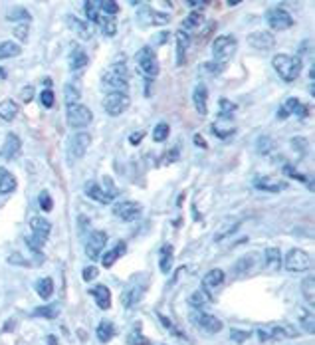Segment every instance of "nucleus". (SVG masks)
<instances>
[{
    "label": "nucleus",
    "instance_id": "f257e3e1",
    "mask_svg": "<svg viewBox=\"0 0 315 345\" xmlns=\"http://www.w3.org/2000/svg\"><path fill=\"white\" fill-rule=\"evenodd\" d=\"M129 70L123 62L113 64L111 67H107L101 76V85L107 94H125L129 87V80H127Z\"/></svg>",
    "mask_w": 315,
    "mask_h": 345
},
{
    "label": "nucleus",
    "instance_id": "f03ea898",
    "mask_svg": "<svg viewBox=\"0 0 315 345\" xmlns=\"http://www.w3.org/2000/svg\"><path fill=\"white\" fill-rule=\"evenodd\" d=\"M272 64H274V70L278 72L280 80L285 83L296 82L299 78V74H301V67H303L301 58L287 56V54H276L274 60H272Z\"/></svg>",
    "mask_w": 315,
    "mask_h": 345
},
{
    "label": "nucleus",
    "instance_id": "7ed1b4c3",
    "mask_svg": "<svg viewBox=\"0 0 315 345\" xmlns=\"http://www.w3.org/2000/svg\"><path fill=\"white\" fill-rule=\"evenodd\" d=\"M236 48H238V42H236L234 36H230V34L218 36L214 42H212V56H214V62H218V64H226V62L234 56Z\"/></svg>",
    "mask_w": 315,
    "mask_h": 345
},
{
    "label": "nucleus",
    "instance_id": "20e7f679",
    "mask_svg": "<svg viewBox=\"0 0 315 345\" xmlns=\"http://www.w3.org/2000/svg\"><path fill=\"white\" fill-rule=\"evenodd\" d=\"M91 119H93V113H91V109L87 107V105H83V103H74V105H67L66 109V121L69 127H74V129H83V127H87L89 123H91Z\"/></svg>",
    "mask_w": 315,
    "mask_h": 345
},
{
    "label": "nucleus",
    "instance_id": "39448f33",
    "mask_svg": "<svg viewBox=\"0 0 315 345\" xmlns=\"http://www.w3.org/2000/svg\"><path fill=\"white\" fill-rule=\"evenodd\" d=\"M91 145V135L89 133H74L67 141V159L69 161H78L87 153V149Z\"/></svg>",
    "mask_w": 315,
    "mask_h": 345
},
{
    "label": "nucleus",
    "instance_id": "423d86ee",
    "mask_svg": "<svg viewBox=\"0 0 315 345\" xmlns=\"http://www.w3.org/2000/svg\"><path fill=\"white\" fill-rule=\"evenodd\" d=\"M265 24L272 28V30H287V28H292L294 26V18L292 14L287 12V10H283L280 6H276V8H270V10H265Z\"/></svg>",
    "mask_w": 315,
    "mask_h": 345
},
{
    "label": "nucleus",
    "instance_id": "0eeeda50",
    "mask_svg": "<svg viewBox=\"0 0 315 345\" xmlns=\"http://www.w3.org/2000/svg\"><path fill=\"white\" fill-rule=\"evenodd\" d=\"M135 62H137L139 70H141L145 76H149V78H155V76L159 74V62H157V56H155L153 48H149V46L141 48L137 54H135Z\"/></svg>",
    "mask_w": 315,
    "mask_h": 345
},
{
    "label": "nucleus",
    "instance_id": "6e6552de",
    "mask_svg": "<svg viewBox=\"0 0 315 345\" xmlns=\"http://www.w3.org/2000/svg\"><path fill=\"white\" fill-rule=\"evenodd\" d=\"M129 105H131V98L127 94H107L103 98V109L111 117L125 113L129 109Z\"/></svg>",
    "mask_w": 315,
    "mask_h": 345
},
{
    "label": "nucleus",
    "instance_id": "1a4fd4ad",
    "mask_svg": "<svg viewBox=\"0 0 315 345\" xmlns=\"http://www.w3.org/2000/svg\"><path fill=\"white\" fill-rule=\"evenodd\" d=\"M283 266L289 272H305V270L311 268V256L305 250H301V248H292L287 252V256H285V264Z\"/></svg>",
    "mask_w": 315,
    "mask_h": 345
},
{
    "label": "nucleus",
    "instance_id": "9d476101",
    "mask_svg": "<svg viewBox=\"0 0 315 345\" xmlns=\"http://www.w3.org/2000/svg\"><path fill=\"white\" fill-rule=\"evenodd\" d=\"M107 244V234L103 230H93L85 242V254L89 260H100V256H103V250Z\"/></svg>",
    "mask_w": 315,
    "mask_h": 345
},
{
    "label": "nucleus",
    "instance_id": "9b49d317",
    "mask_svg": "<svg viewBox=\"0 0 315 345\" xmlns=\"http://www.w3.org/2000/svg\"><path fill=\"white\" fill-rule=\"evenodd\" d=\"M190 319L197 324V328L202 331V333H208V335H214L218 331H222V321L214 317V315H210V313H204V312H195L190 315Z\"/></svg>",
    "mask_w": 315,
    "mask_h": 345
},
{
    "label": "nucleus",
    "instance_id": "f8f14e48",
    "mask_svg": "<svg viewBox=\"0 0 315 345\" xmlns=\"http://www.w3.org/2000/svg\"><path fill=\"white\" fill-rule=\"evenodd\" d=\"M143 213V206L139 202H133V200H123V202H115L113 204V214L117 218H121L123 222H133L137 220Z\"/></svg>",
    "mask_w": 315,
    "mask_h": 345
},
{
    "label": "nucleus",
    "instance_id": "ddd939ff",
    "mask_svg": "<svg viewBox=\"0 0 315 345\" xmlns=\"http://www.w3.org/2000/svg\"><path fill=\"white\" fill-rule=\"evenodd\" d=\"M258 339L260 341H272V339H283V337H294L298 335L296 329H292V326H264L258 328Z\"/></svg>",
    "mask_w": 315,
    "mask_h": 345
},
{
    "label": "nucleus",
    "instance_id": "4468645a",
    "mask_svg": "<svg viewBox=\"0 0 315 345\" xmlns=\"http://www.w3.org/2000/svg\"><path fill=\"white\" fill-rule=\"evenodd\" d=\"M137 20H139L143 26H163V24H166V22L171 20V16L153 10L151 6H141V8L137 10Z\"/></svg>",
    "mask_w": 315,
    "mask_h": 345
},
{
    "label": "nucleus",
    "instance_id": "2eb2a0df",
    "mask_svg": "<svg viewBox=\"0 0 315 345\" xmlns=\"http://www.w3.org/2000/svg\"><path fill=\"white\" fill-rule=\"evenodd\" d=\"M248 44L256 50H270L274 44H276V40H274V36L270 32L256 30V32L248 34Z\"/></svg>",
    "mask_w": 315,
    "mask_h": 345
},
{
    "label": "nucleus",
    "instance_id": "dca6fc26",
    "mask_svg": "<svg viewBox=\"0 0 315 345\" xmlns=\"http://www.w3.org/2000/svg\"><path fill=\"white\" fill-rule=\"evenodd\" d=\"M20 147H22L20 137H18L16 133H8V135H6V141H4V145H2L0 155H2L4 159L12 161V159H16V155L20 153Z\"/></svg>",
    "mask_w": 315,
    "mask_h": 345
},
{
    "label": "nucleus",
    "instance_id": "f3484780",
    "mask_svg": "<svg viewBox=\"0 0 315 345\" xmlns=\"http://www.w3.org/2000/svg\"><path fill=\"white\" fill-rule=\"evenodd\" d=\"M67 26L78 34L82 40H89V38L93 36V32H95L93 26H91L87 20H80V18H76V16H67Z\"/></svg>",
    "mask_w": 315,
    "mask_h": 345
},
{
    "label": "nucleus",
    "instance_id": "a211bd4d",
    "mask_svg": "<svg viewBox=\"0 0 315 345\" xmlns=\"http://www.w3.org/2000/svg\"><path fill=\"white\" fill-rule=\"evenodd\" d=\"M83 193L91 198V200L101 202V204H109V202H111V198L107 197V193L103 191V187H101V185H98L95 181H87V182H85V187H83Z\"/></svg>",
    "mask_w": 315,
    "mask_h": 345
},
{
    "label": "nucleus",
    "instance_id": "6ab92c4d",
    "mask_svg": "<svg viewBox=\"0 0 315 345\" xmlns=\"http://www.w3.org/2000/svg\"><path fill=\"white\" fill-rule=\"evenodd\" d=\"M222 284H224V272L214 268V270H210V272L204 276V280H202V290H204L206 294H210V292H214L216 288H220Z\"/></svg>",
    "mask_w": 315,
    "mask_h": 345
},
{
    "label": "nucleus",
    "instance_id": "aec40b11",
    "mask_svg": "<svg viewBox=\"0 0 315 345\" xmlns=\"http://www.w3.org/2000/svg\"><path fill=\"white\" fill-rule=\"evenodd\" d=\"M143 290H145V288H143L141 284H131L129 288L123 290V294H121V304H123L125 308H133V306L141 300Z\"/></svg>",
    "mask_w": 315,
    "mask_h": 345
},
{
    "label": "nucleus",
    "instance_id": "412c9836",
    "mask_svg": "<svg viewBox=\"0 0 315 345\" xmlns=\"http://www.w3.org/2000/svg\"><path fill=\"white\" fill-rule=\"evenodd\" d=\"M208 89H206V85L204 83H199L197 87H195V91H192V103H195V107H197V111L200 115H206L208 113Z\"/></svg>",
    "mask_w": 315,
    "mask_h": 345
},
{
    "label": "nucleus",
    "instance_id": "4be33fe9",
    "mask_svg": "<svg viewBox=\"0 0 315 345\" xmlns=\"http://www.w3.org/2000/svg\"><path fill=\"white\" fill-rule=\"evenodd\" d=\"M258 262H260V256H258V254H254V252H252V254H246V256H242V258L236 262L234 272H236L238 276H240V274L246 276V274H250V272L256 268V264Z\"/></svg>",
    "mask_w": 315,
    "mask_h": 345
},
{
    "label": "nucleus",
    "instance_id": "5701e85b",
    "mask_svg": "<svg viewBox=\"0 0 315 345\" xmlns=\"http://www.w3.org/2000/svg\"><path fill=\"white\" fill-rule=\"evenodd\" d=\"M254 187H256L258 191H264V193H280L287 185L280 181H274V179H270V177H256V179H254Z\"/></svg>",
    "mask_w": 315,
    "mask_h": 345
},
{
    "label": "nucleus",
    "instance_id": "b1692460",
    "mask_svg": "<svg viewBox=\"0 0 315 345\" xmlns=\"http://www.w3.org/2000/svg\"><path fill=\"white\" fill-rule=\"evenodd\" d=\"M89 294L95 297V304L100 306L101 310H109V306H111V292H109V288L107 286H95V288H91L89 290Z\"/></svg>",
    "mask_w": 315,
    "mask_h": 345
},
{
    "label": "nucleus",
    "instance_id": "393cba45",
    "mask_svg": "<svg viewBox=\"0 0 315 345\" xmlns=\"http://www.w3.org/2000/svg\"><path fill=\"white\" fill-rule=\"evenodd\" d=\"M16 177L6 171V169H0V195H10L16 191Z\"/></svg>",
    "mask_w": 315,
    "mask_h": 345
},
{
    "label": "nucleus",
    "instance_id": "a878e982",
    "mask_svg": "<svg viewBox=\"0 0 315 345\" xmlns=\"http://www.w3.org/2000/svg\"><path fill=\"white\" fill-rule=\"evenodd\" d=\"M190 46V38H188V34L184 32H177V64L179 66H183L184 62H186V50Z\"/></svg>",
    "mask_w": 315,
    "mask_h": 345
},
{
    "label": "nucleus",
    "instance_id": "bb28decb",
    "mask_svg": "<svg viewBox=\"0 0 315 345\" xmlns=\"http://www.w3.org/2000/svg\"><path fill=\"white\" fill-rule=\"evenodd\" d=\"M87 54L83 52V48H74L71 54H69V70L71 72H80L83 67L87 66Z\"/></svg>",
    "mask_w": 315,
    "mask_h": 345
},
{
    "label": "nucleus",
    "instance_id": "cd10ccee",
    "mask_svg": "<svg viewBox=\"0 0 315 345\" xmlns=\"http://www.w3.org/2000/svg\"><path fill=\"white\" fill-rule=\"evenodd\" d=\"M204 24V18H202V12H190L188 16L183 20V30L181 32L188 34V32H197L200 26Z\"/></svg>",
    "mask_w": 315,
    "mask_h": 345
},
{
    "label": "nucleus",
    "instance_id": "c85d7f7f",
    "mask_svg": "<svg viewBox=\"0 0 315 345\" xmlns=\"http://www.w3.org/2000/svg\"><path fill=\"white\" fill-rule=\"evenodd\" d=\"M123 252H125V242H119L117 244V248H113V250H109V252H105L103 256H101V264L105 266V268H111L113 264L123 256Z\"/></svg>",
    "mask_w": 315,
    "mask_h": 345
},
{
    "label": "nucleus",
    "instance_id": "c756f323",
    "mask_svg": "<svg viewBox=\"0 0 315 345\" xmlns=\"http://www.w3.org/2000/svg\"><path fill=\"white\" fill-rule=\"evenodd\" d=\"M16 115H18L16 101H12V99H4V101H0V119H4V121H12Z\"/></svg>",
    "mask_w": 315,
    "mask_h": 345
},
{
    "label": "nucleus",
    "instance_id": "7c9ffc66",
    "mask_svg": "<svg viewBox=\"0 0 315 345\" xmlns=\"http://www.w3.org/2000/svg\"><path fill=\"white\" fill-rule=\"evenodd\" d=\"M173 244H165L161 248V260H159V268L163 274H168L171 268H173Z\"/></svg>",
    "mask_w": 315,
    "mask_h": 345
},
{
    "label": "nucleus",
    "instance_id": "2f4dec72",
    "mask_svg": "<svg viewBox=\"0 0 315 345\" xmlns=\"http://www.w3.org/2000/svg\"><path fill=\"white\" fill-rule=\"evenodd\" d=\"M98 339H100L101 343H107V341H111L113 339V335L117 333L115 326L111 324V321H101L100 326H98Z\"/></svg>",
    "mask_w": 315,
    "mask_h": 345
},
{
    "label": "nucleus",
    "instance_id": "473e14b6",
    "mask_svg": "<svg viewBox=\"0 0 315 345\" xmlns=\"http://www.w3.org/2000/svg\"><path fill=\"white\" fill-rule=\"evenodd\" d=\"M20 52H22V48H20V44H16V42H10V40L0 42V60L16 58Z\"/></svg>",
    "mask_w": 315,
    "mask_h": 345
},
{
    "label": "nucleus",
    "instance_id": "72a5a7b5",
    "mask_svg": "<svg viewBox=\"0 0 315 345\" xmlns=\"http://www.w3.org/2000/svg\"><path fill=\"white\" fill-rule=\"evenodd\" d=\"M36 292H38V296H40V297H44V300H50L52 294H54V280H52V278L38 280V284H36Z\"/></svg>",
    "mask_w": 315,
    "mask_h": 345
},
{
    "label": "nucleus",
    "instance_id": "f704fd0d",
    "mask_svg": "<svg viewBox=\"0 0 315 345\" xmlns=\"http://www.w3.org/2000/svg\"><path fill=\"white\" fill-rule=\"evenodd\" d=\"M265 264H268V268H274V270H278L280 266H282V252H280V248H265Z\"/></svg>",
    "mask_w": 315,
    "mask_h": 345
},
{
    "label": "nucleus",
    "instance_id": "c9c22d12",
    "mask_svg": "<svg viewBox=\"0 0 315 345\" xmlns=\"http://www.w3.org/2000/svg\"><path fill=\"white\" fill-rule=\"evenodd\" d=\"M299 101L298 98H287L285 101L282 103V109H280V117H289V115H296V111H298V107H299Z\"/></svg>",
    "mask_w": 315,
    "mask_h": 345
},
{
    "label": "nucleus",
    "instance_id": "e433bc0d",
    "mask_svg": "<svg viewBox=\"0 0 315 345\" xmlns=\"http://www.w3.org/2000/svg\"><path fill=\"white\" fill-rule=\"evenodd\" d=\"M208 302H210V297H208V294H206L204 290H197V292H192L190 297H188V304L195 306V308H204Z\"/></svg>",
    "mask_w": 315,
    "mask_h": 345
},
{
    "label": "nucleus",
    "instance_id": "4c0bfd02",
    "mask_svg": "<svg viewBox=\"0 0 315 345\" xmlns=\"http://www.w3.org/2000/svg\"><path fill=\"white\" fill-rule=\"evenodd\" d=\"M168 133H171V127H168V123L161 121V123H157V125H155V129H153V139H155L157 143H163V141H166Z\"/></svg>",
    "mask_w": 315,
    "mask_h": 345
},
{
    "label": "nucleus",
    "instance_id": "58836bf2",
    "mask_svg": "<svg viewBox=\"0 0 315 345\" xmlns=\"http://www.w3.org/2000/svg\"><path fill=\"white\" fill-rule=\"evenodd\" d=\"M101 26V32L105 34V36H115L117 32V22H115V18H103L100 16V22H98Z\"/></svg>",
    "mask_w": 315,
    "mask_h": 345
},
{
    "label": "nucleus",
    "instance_id": "ea45409f",
    "mask_svg": "<svg viewBox=\"0 0 315 345\" xmlns=\"http://www.w3.org/2000/svg\"><path fill=\"white\" fill-rule=\"evenodd\" d=\"M127 343L129 345H151V341L147 337H143V333H141V326L137 324L135 329H133V333H129V337H127Z\"/></svg>",
    "mask_w": 315,
    "mask_h": 345
},
{
    "label": "nucleus",
    "instance_id": "a19ab883",
    "mask_svg": "<svg viewBox=\"0 0 315 345\" xmlns=\"http://www.w3.org/2000/svg\"><path fill=\"white\" fill-rule=\"evenodd\" d=\"M34 317H48V319H54L58 317V306H42V308H36L32 312Z\"/></svg>",
    "mask_w": 315,
    "mask_h": 345
},
{
    "label": "nucleus",
    "instance_id": "79ce46f5",
    "mask_svg": "<svg viewBox=\"0 0 315 345\" xmlns=\"http://www.w3.org/2000/svg\"><path fill=\"white\" fill-rule=\"evenodd\" d=\"M83 8H85V14H87V18H89V24H91V22H95V24L100 22V12H98V8H100V6H98L95 2L87 0V2L83 4Z\"/></svg>",
    "mask_w": 315,
    "mask_h": 345
},
{
    "label": "nucleus",
    "instance_id": "37998d69",
    "mask_svg": "<svg viewBox=\"0 0 315 345\" xmlns=\"http://www.w3.org/2000/svg\"><path fill=\"white\" fill-rule=\"evenodd\" d=\"M274 149H276V143H274L270 137L264 135V137L258 139V153H260V155H270Z\"/></svg>",
    "mask_w": 315,
    "mask_h": 345
},
{
    "label": "nucleus",
    "instance_id": "c03bdc74",
    "mask_svg": "<svg viewBox=\"0 0 315 345\" xmlns=\"http://www.w3.org/2000/svg\"><path fill=\"white\" fill-rule=\"evenodd\" d=\"M78 99H80V89H78L76 85L67 83L66 85V103L67 105H74V103H78Z\"/></svg>",
    "mask_w": 315,
    "mask_h": 345
},
{
    "label": "nucleus",
    "instance_id": "a18cd8bd",
    "mask_svg": "<svg viewBox=\"0 0 315 345\" xmlns=\"http://www.w3.org/2000/svg\"><path fill=\"white\" fill-rule=\"evenodd\" d=\"M8 20H24V22H28L30 20V14H28V10L26 8H12L8 14H6Z\"/></svg>",
    "mask_w": 315,
    "mask_h": 345
},
{
    "label": "nucleus",
    "instance_id": "49530a36",
    "mask_svg": "<svg viewBox=\"0 0 315 345\" xmlns=\"http://www.w3.org/2000/svg\"><path fill=\"white\" fill-rule=\"evenodd\" d=\"M98 6H100L105 14H109V16H113V14H117V12H119V4H117V2H113V0H103V2H100Z\"/></svg>",
    "mask_w": 315,
    "mask_h": 345
},
{
    "label": "nucleus",
    "instance_id": "de8ad7c7",
    "mask_svg": "<svg viewBox=\"0 0 315 345\" xmlns=\"http://www.w3.org/2000/svg\"><path fill=\"white\" fill-rule=\"evenodd\" d=\"M303 294H307V302L313 304V300H315V280L313 278H307L303 282Z\"/></svg>",
    "mask_w": 315,
    "mask_h": 345
},
{
    "label": "nucleus",
    "instance_id": "09e8293b",
    "mask_svg": "<svg viewBox=\"0 0 315 345\" xmlns=\"http://www.w3.org/2000/svg\"><path fill=\"white\" fill-rule=\"evenodd\" d=\"M38 202H40V209L44 211V213H50L52 206H54V202H52V197L46 193V191H42L40 193V197H38Z\"/></svg>",
    "mask_w": 315,
    "mask_h": 345
},
{
    "label": "nucleus",
    "instance_id": "8fccbe9b",
    "mask_svg": "<svg viewBox=\"0 0 315 345\" xmlns=\"http://www.w3.org/2000/svg\"><path fill=\"white\" fill-rule=\"evenodd\" d=\"M28 30H30L28 22H18V26L14 28V36L20 38V42H24V40L28 38Z\"/></svg>",
    "mask_w": 315,
    "mask_h": 345
},
{
    "label": "nucleus",
    "instance_id": "3c124183",
    "mask_svg": "<svg viewBox=\"0 0 315 345\" xmlns=\"http://www.w3.org/2000/svg\"><path fill=\"white\" fill-rule=\"evenodd\" d=\"M218 105H220V113H226V115H230L236 111V105H234L232 101H228V99H220L218 101Z\"/></svg>",
    "mask_w": 315,
    "mask_h": 345
},
{
    "label": "nucleus",
    "instance_id": "603ef678",
    "mask_svg": "<svg viewBox=\"0 0 315 345\" xmlns=\"http://www.w3.org/2000/svg\"><path fill=\"white\" fill-rule=\"evenodd\" d=\"M230 337L236 343H242L250 337V331H240V329H230Z\"/></svg>",
    "mask_w": 315,
    "mask_h": 345
},
{
    "label": "nucleus",
    "instance_id": "864d4df0",
    "mask_svg": "<svg viewBox=\"0 0 315 345\" xmlns=\"http://www.w3.org/2000/svg\"><path fill=\"white\" fill-rule=\"evenodd\" d=\"M40 101H42L44 107H52V105H54V91H52V89H44V91L40 94Z\"/></svg>",
    "mask_w": 315,
    "mask_h": 345
},
{
    "label": "nucleus",
    "instance_id": "5fc2aeb1",
    "mask_svg": "<svg viewBox=\"0 0 315 345\" xmlns=\"http://www.w3.org/2000/svg\"><path fill=\"white\" fill-rule=\"evenodd\" d=\"M100 274V270L95 268V266H87V268H83L82 272V278L85 280V282H91V280H95V276Z\"/></svg>",
    "mask_w": 315,
    "mask_h": 345
},
{
    "label": "nucleus",
    "instance_id": "6e6d98bb",
    "mask_svg": "<svg viewBox=\"0 0 315 345\" xmlns=\"http://www.w3.org/2000/svg\"><path fill=\"white\" fill-rule=\"evenodd\" d=\"M8 262L14 264V266H30L28 260H26V258H22L20 254H10V256H8Z\"/></svg>",
    "mask_w": 315,
    "mask_h": 345
},
{
    "label": "nucleus",
    "instance_id": "4d7b16f0",
    "mask_svg": "<svg viewBox=\"0 0 315 345\" xmlns=\"http://www.w3.org/2000/svg\"><path fill=\"white\" fill-rule=\"evenodd\" d=\"M202 67H204V70H208L212 76H216V74H220V72L224 70V64H214V62H212V64H204Z\"/></svg>",
    "mask_w": 315,
    "mask_h": 345
},
{
    "label": "nucleus",
    "instance_id": "13d9d810",
    "mask_svg": "<svg viewBox=\"0 0 315 345\" xmlns=\"http://www.w3.org/2000/svg\"><path fill=\"white\" fill-rule=\"evenodd\" d=\"M103 181L107 182V185H105V189H107V197L113 198V197H115V195H117V189H115V187H113V185H111V179H107V177H105Z\"/></svg>",
    "mask_w": 315,
    "mask_h": 345
},
{
    "label": "nucleus",
    "instance_id": "bf43d9fd",
    "mask_svg": "<svg viewBox=\"0 0 315 345\" xmlns=\"http://www.w3.org/2000/svg\"><path fill=\"white\" fill-rule=\"evenodd\" d=\"M166 40H168V32H159L153 36V42H155V44H165Z\"/></svg>",
    "mask_w": 315,
    "mask_h": 345
},
{
    "label": "nucleus",
    "instance_id": "052dcab7",
    "mask_svg": "<svg viewBox=\"0 0 315 345\" xmlns=\"http://www.w3.org/2000/svg\"><path fill=\"white\" fill-rule=\"evenodd\" d=\"M188 6H190V8H199L197 12H200V10L206 8V2H202V0H188Z\"/></svg>",
    "mask_w": 315,
    "mask_h": 345
},
{
    "label": "nucleus",
    "instance_id": "680f3d73",
    "mask_svg": "<svg viewBox=\"0 0 315 345\" xmlns=\"http://www.w3.org/2000/svg\"><path fill=\"white\" fill-rule=\"evenodd\" d=\"M143 135H145V133H143V131H137V133H133L131 137H129V141H131L133 145H139V143H141V139H143Z\"/></svg>",
    "mask_w": 315,
    "mask_h": 345
},
{
    "label": "nucleus",
    "instance_id": "e2e57ef3",
    "mask_svg": "<svg viewBox=\"0 0 315 345\" xmlns=\"http://www.w3.org/2000/svg\"><path fill=\"white\" fill-rule=\"evenodd\" d=\"M168 153H171V155H168V157H166V159H165V163H171V161H175V159L179 157V147L171 149Z\"/></svg>",
    "mask_w": 315,
    "mask_h": 345
},
{
    "label": "nucleus",
    "instance_id": "0e129e2a",
    "mask_svg": "<svg viewBox=\"0 0 315 345\" xmlns=\"http://www.w3.org/2000/svg\"><path fill=\"white\" fill-rule=\"evenodd\" d=\"M22 98L26 99V101H28V99L32 98V87H30V85H28V87L24 89V94H22Z\"/></svg>",
    "mask_w": 315,
    "mask_h": 345
},
{
    "label": "nucleus",
    "instance_id": "69168bd1",
    "mask_svg": "<svg viewBox=\"0 0 315 345\" xmlns=\"http://www.w3.org/2000/svg\"><path fill=\"white\" fill-rule=\"evenodd\" d=\"M48 345H58V339L54 335H48Z\"/></svg>",
    "mask_w": 315,
    "mask_h": 345
},
{
    "label": "nucleus",
    "instance_id": "338daca9",
    "mask_svg": "<svg viewBox=\"0 0 315 345\" xmlns=\"http://www.w3.org/2000/svg\"><path fill=\"white\" fill-rule=\"evenodd\" d=\"M195 141H197V143H199L200 147H204V141H202V139H200V135H195Z\"/></svg>",
    "mask_w": 315,
    "mask_h": 345
},
{
    "label": "nucleus",
    "instance_id": "774afa93",
    "mask_svg": "<svg viewBox=\"0 0 315 345\" xmlns=\"http://www.w3.org/2000/svg\"><path fill=\"white\" fill-rule=\"evenodd\" d=\"M4 76H6V74H4V70H0V78H4Z\"/></svg>",
    "mask_w": 315,
    "mask_h": 345
}]
</instances>
